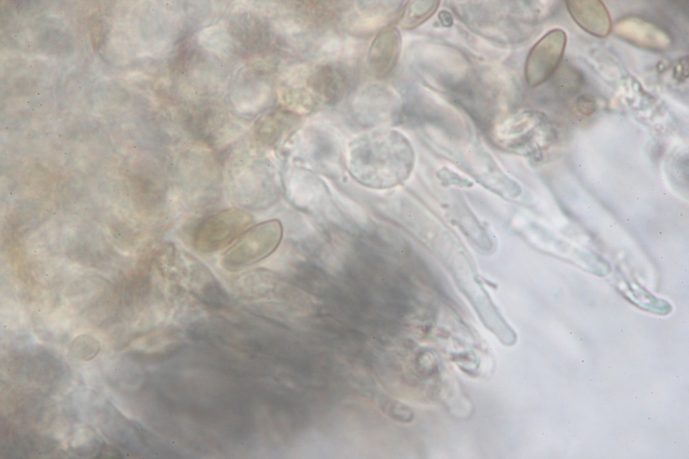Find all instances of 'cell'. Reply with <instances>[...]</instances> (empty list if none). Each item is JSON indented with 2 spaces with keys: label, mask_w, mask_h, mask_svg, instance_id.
<instances>
[{
  "label": "cell",
  "mask_w": 689,
  "mask_h": 459,
  "mask_svg": "<svg viewBox=\"0 0 689 459\" xmlns=\"http://www.w3.org/2000/svg\"><path fill=\"white\" fill-rule=\"evenodd\" d=\"M413 148L400 132L378 129L353 140L349 146L347 167L359 183L373 189H387L405 181L414 165Z\"/></svg>",
  "instance_id": "6da1fadb"
},
{
  "label": "cell",
  "mask_w": 689,
  "mask_h": 459,
  "mask_svg": "<svg viewBox=\"0 0 689 459\" xmlns=\"http://www.w3.org/2000/svg\"><path fill=\"white\" fill-rule=\"evenodd\" d=\"M282 236V226L277 219L265 221L249 227L223 254L220 264L229 272L254 265L272 254Z\"/></svg>",
  "instance_id": "7a4b0ae2"
},
{
  "label": "cell",
  "mask_w": 689,
  "mask_h": 459,
  "mask_svg": "<svg viewBox=\"0 0 689 459\" xmlns=\"http://www.w3.org/2000/svg\"><path fill=\"white\" fill-rule=\"evenodd\" d=\"M252 221L251 214L238 208L215 213L198 224L193 234V245L202 253L218 252L236 241Z\"/></svg>",
  "instance_id": "3957f363"
},
{
  "label": "cell",
  "mask_w": 689,
  "mask_h": 459,
  "mask_svg": "<svg viewBox=\"0 0 689 459\" xmlns=\"http://www.w3.org/2000/svg\"><path fill=\"white\" fill-rule=\"evenodd\" d=\"M566 35L561 29H554L544 35L532 48L526 61L527 83L535 87L543 83L558 68L565 50Z\"/></svg>",
  "instance_id": "277c9868"
},
{
  "label": "cell",
  "mask_w": 689,
  "mask_h": 459,
  "mask_svg": "<svg viewBox=\"0 0 689 459\" xmlns=\"http://www.w3.org/2000/svg\"><path fill=\"white\" fill-rule=\"evenodd\" d=\"M300 156L311 167L322 172H335L342 161L340 144L333 134L322 130H309L300 141Z\"/></svg>",
  "instance_id": "5b68a950"
},
{
  "label": "cell",
  "mask_w": 689,
  "mask_h": 459,
  "mask_svg": "<svg viewBox=\"0 0 689 459\" xmlns=\"http://www.w3.org/2000/svg\"><path fill=\"white\" fill-rule=\"evenodd\" d=\"M401 45L400 33L395 28L387 26L378 32L367 54L368 66L377 78L384 79L393 71L398 61Z\"/></svg>",
  "instance_id": "8992f818"
},
{
  "label": "cell",
  "mask_w": 689,
  "mask_h": 459,
  "mask_svg": "<svg viewBox=\"0 0 689 459\" xmlns=\"http://www.w3.org/2000/svg\"><path fill=\"white\" fill-rule=\"evenodd\" d=\"M351 77L340 64H327L316 69L309 79V85L318 99L326 103L340 101L349 92Z\"/></svg>",
  "instance_id": "52a82bcc"
},
{
  "label": "cell",
  "mask_w": 689,
  "mask_h": 459,
  "mask_svg": "<svg viewBox=\"0 0 689 459\" xmlns=\"http://www.w3.org/2000/svg\"><path fill=\"white\" fill-rule=\"evenodd\" d=\"M566 3L570 16L582 29L595 37L608 35L612 28L611 19L601 1L571 0Z\"/></svg>",
  "instance_id": "ba28073f"
},
{
  "label": "cell",
  "mask_w": 689,
  "mask_h": 459,
  "mask_svg": "<svg viewBox=\"0 0 689 459\" xmlns=\"http://www.w3.org/2000/svg\"><path fill=\"white\" fill-rule=\"evenodd\" d=\"M354 114L360 121H374L389 119V91L380 88L371 87L364 90L354 100Z\"/></svg>",
  "instance_id": "9c48e42d"
},
{
  "label": "cell",
  "mask_w": 689,
  "mask_h": 459,
  "mask_svg": "<svg viewBox=\"0 0 689 459\" xmlns=\"http://www.w3.org/2000/svg\"><path fill=\"white\" fill-rule=\"evenodd\" d=\"M619 26L626 28L625 31H618L621 37L648 48H658L656 43L659 41V37H664L659 29L641 20H626L625 23H621Z\"/></svg>",
  "instance_id": "30bf717a"
},
{
  "label": "cell",
  "mask_w": 689,
  "mask_h": 459,
  "mask_svg": "<svg viewBox=\"0 0 689 459\" xmlns=\"http://www.w3.org/2000/svg\"><path fill=\"white\" fill-rule=\"evenodd\" d=\"M438 1H414L404 8L400 19L403 28L413 29L428 19L437 10Z\"/></svg>",
  "instance_id": "8fae6325"
},
{
  "label": "cell",
  "mask_w": 689,
  "mask_h": 459,
  "mask_svg": "<svg viewBox=\"0 0 689 459\" xmlns=\"http://www.w3.org/2000/svg\"><path fill=\"white\" fill-rule=\"evenodd\" d=\"M439 174L442 176V181H445L452 184H459L462 186H471L473 183L467 179L462 178L458 174L451 172L449 170L442 169Z\"/></svg>",
  "instance_id": "7c38bea8"
},
{
  "label": "cell",
  "mask_w": 689,
  "mask_h": 459,
  "mask_svg": "<svg viewBox=\"0 0 689 459\" xmlns=\"http://www.w3.org/2000/svg\"><path fill=\"white\" fill-rule=\"evenodd\" d=\"M577 107L579 111L584 114H590L595 109V103L593 99L588 96H583L579 99Z\"/></svg>",
  "instance_id": "4fadbf2b"
}]
</instances>
